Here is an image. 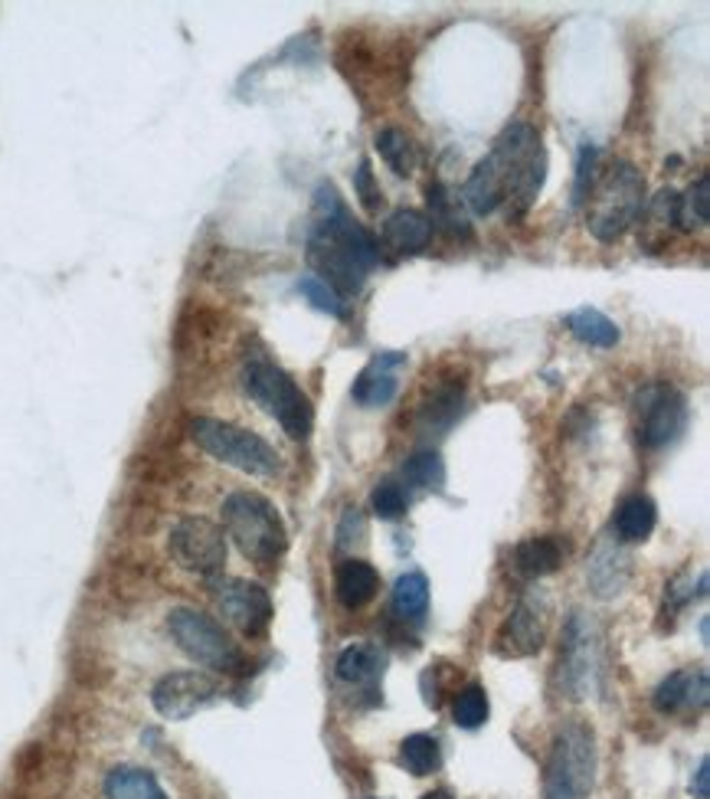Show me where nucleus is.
<instances>
[{"instance_id": "nucleus-36", "label": "nucleus", "mask_w": 710, "mask_h": 799, "mask_svg": "<svg viewBox=\"0 0 710 799\" xmlns=\"http://www.w3.org/2000/svg\"><path fill=\"white\" fill-rule=\"evenodd\" d=\"M370 508L380 522H396L400 515H406V495L396 482H380L370 495Z\"/></svg>"}, {"instance_id": "nucleus-17", "label": "nucleus", "mask_w": 710, "mask_h": 799, "mask_svg": "<svg viewBox=\"0 0 710 799\" xmlns=\"http://www.w3.org/2000/svg\"><path fill=\"white\" fill-rule=\"evenodd\" d=\"M710 682L708 669L701 665H691V669H681L675 675H668L658 688H655V698L651 705L661 714H695L708 705Z\"/></svg>"}, {"instance_id": "nucleus-1", "label": "nucleus", "mask_w": 710, "mask_h": 799, "mask_svg": "<svg viewBox=\"0 0 710 799\" xmlns=\"http://www.w3.org/2000/svg\"><path fill=\"white\" fill-rule=\"evenodd\" d=\"M547 180V148L528 122H511L491 151L475 165L465 180V203L475 217H491L505 210L521 220L543 190Z\"/></svg>"}, {"instance_id": "nucleus-19", "label": "nucleus", "mask_w": 710, "mask_h": 799, "mask_svg": "<svg viewBox=\"0 0 710 799\" xmlns=\"http://www.w3.org/2000/svg\"><path fill=\"white\" fill-rule=\"evenodd\" d=\"M678 190H661V193H655L648 203H645V220H642V236H638V246L645 250V253H661L671 240H675V233L681 230V220H678Z\"/></svg>"}, {"instance_id": "nucleus-22", "label": "nucleus", "mask_w": 710, "mask_h": 799, "mask_svg": "<svg viewBox=\"0 0 710 799\" xmlns=\"http://www.w3.org/2000/svg\"><path fill=\"white\" fill-rule=\"evenodd\" d=\"M383 665H386V659H383V652H380L377 645L354 642V645H348V649L338 655L335 672H338V679L348 682V685L377 688V682L383 679Z\"/></svg>"}, {"instance_id": "nucleus-3", "label": "nucleus", "mask_w": 710, "mask_h": 799, "mask_svg": "<svg viewBox=\"0 0 710 799\" xmlns=\"http://www.w3.org/2000/svg\"><path fill=\"white\" fill-rule=\"evenodd\" d=\"M240 380L250 400H256L292 440H308L315 427V407L288 370H282L266 351H250L243 357Z\"/></svg>"}, {"instance_id": "nucleus-30", "label": "nucleus", "mask_w": 710, "mask_h": 799, "mask_svg": "<svg viewBox=\"0 0 710 799\" xmlns=\"http://www.w3.org/2000/svg\"><path fill=\"white\" fill-rule=\"evenodd\" d=\"M430 610V580L423 574H403L393 587V613L400 620H423Z\"/></svg>"}, {"instance_id": "nucleus-2", "label": "nucleus", "mask_w": 710, "mask_h": 799, "mask_svg": "<svg viewBox=\"0 0 710 799\" xmlns=\"http://www.w3.org/2000/svg\"><path fill=\"white\" fill-rule=\"evenodd\" d=\"M308 263L338 295H354L380 263L377 236L357 223L331 180L315 187V220L308 230Z\"/></svg>"}, {"instance_id": "nucleus-39", "label": "nucleus", "mask_w": 710, "mask_h": 799, "mask_svg": "<svg viewBox=\"0 0 710 799\" xmlns=\"http://www.w3.org/2000/svg\"><path fill=\"white\" fill-rule=\"evenodd\" d=\"M363 515L357 512V508H348L345 512V518H341V528H338V547H351L354 540L363 537Z\"/></svg>"}, {"instance_id": "nucleus-37", "label": "nucleus", "mask_w": 710, "mask_h": 799, "mask_svg": "<svg viewBox=\"0 0 710 799\" xmlns=\"http://www.w3.org/2000/svg\"><path fill=\"white\" fill-rule=\"evenodd\" d=\"M596 161H600V148L583 141L580 155H576V178H573V207H583L590 197V187L596 180Z\"/></svg>"}, {"instance_id": "nucleus-8", "label": "nucleus", "mask_w": 710, "mask_h": 799, "mask_svg": "<svg viewBox=\"0 0 710 799\" xmlns=\"http://www.w3.org/2000/svg\"><path fill=\"white\" fill-rule=\"evenodd\" d=\"M168 629L180 645V652H187L193 662H200L206 669H216V672H226V675L243 672L246 659H243L240 645L223 632V625L213 617H206L200 610H190V607H180L168 617Z\"/></svg>"}, {"instance_id": "nucleus-20", "label": "nucleus", "mask_w": 710, "mask_h": 799, "mask_svg": "<svg viewBox=\"0 0 710 799\" xmlns=\"http://www.w3.org/2000/svg\"><path fill=\"white\" fill-rule=\"evenodd\" d=\"M465 407V380L448 377L430 390V397L420 407V430L423 433H445Z\"/></svg>"}, {"instance_id": "nucleus-7", "label": "nucleus", "mask_w": 710, "mask_h": 799, "mask_svg": "<svg viewBox=\"0 0 710 799\" xmlns=\"http://www.w3.org/2000/svg\"><path fill=\"white\" fill-rule=\"evenodd\" d=\"M190 440L200 445L206 455L220 459L223 465H233L246 475L272 479L282 469V459L272 445L243 427L213 420V417H193L190 420Z\"/></svg>"}, {"instance_id": "nucleus-38", "label": "nucleus", "mask_w": 710, "mask_h": 799, "mask_svg": "<svg viewBox=\"0 0 710 799\" xmlns=\"http://www.w3.org/2000/svg\"><path fill=\"white\" fill-rule=\"evenodd\" d=\"M354 193L360 197V203H363V210H367V213H377V210L383 207V190H380V183H377V178H373L370 161H360V168H357Z\"/></svg>"}, {"instance_id": "nucleus-6", "label": "nucleus", "mask_w": 710, "mask_h": 799, "mask_svg": "<svg viewBox=\"0 0 710 799\" xmlns=\"http://www.w3.org/2000/svg\"><path fill=\"white\" fill-rule=\"evenodd\" d=\"M596 780V734L583 721L560 727L550 747L543 799H590Z\"/></svg>"}, {"instance_id": "nucleus-32", "label": "nucleus", "mask_w": 710, "mask_h": 799, "mask_svg": "<svg viewBox=\"0 0 710 799\" xmlns=\"http://www.w3.org/2000/svg\"><path fill=\"white\" fill-rule=\"evenodd\" d=\"M403 475H406V482L416 485V488H436V492H439L445 485L443 455H439L436 449H420V452H413V455L406 459Z\"/></svg>"}, {"instance_id": "nucleus-5", "label": "nucleus", "mask_w": 710, "mask_h": 799, "mask_svg": "<svg viewBox=\"0 0 710 799\" xmlns=\"http://www.w3.org/2000/svg\"><path fill=\"white\" fill-rule=\"evenodd\" d=\"M223 534L233 537L240 554L259 567L278 564L288 547V532L278 508L259 492H233L223 502Z\"/></svg>"}, {"instance_id": "nucleus-41", "label": "nucleus", "mask_w": 710, "mask_h": 799, "mask_svg": "<svg viewBox=\"0 0 710 799\" xmlns=\"http://www.w3.org/2000/svg\"><path fill=\"white\" fill-rule=\"evenodd\" d=\"M423 799H452V793H445V790H433V793H426Z\"/></svg>"}, {"instance_id": "nucleus-27", "label": "nucleus", "mask_w": 710, "mask_h": 799, "mask_svg": "<svg viewBox=\"0 0 710 799\" xmlns=\"http://www.w3.org/2000/svg\"><path fill=\"white\" fill-rule=\"evenodd\" d=\"M625 580H628V560L610 544L596 547V554L590 560V584H593V590L600 597H613V593H619L622 587H625Z\"/></svg>"}, {"instance_id": "nucleus-21", "label": "nucleus", "mask_w": 710, "mask_h": 799, "mask_svg": "<svg viewBox=\"0 0 710 799\" xmlns=\"http://www.w3.org/2000/svg\"><path fill=\"white\" fill-rule=\"evenodd\" d=\"M377 590H380V574H377V567L373 564H367V560H345L341 567H338V574H335V593H338V600H341V607H348V610H360V607H367L373 597H377Z\"/></svg>"}, {"instance_id": "nucleus-13", "label": "nucleus", "mask_w": 710, "mask_h": 799, "mask_svg": "<svg viewBox=\"0 0 710 799\" xmlns=\"http://www.w3.org/2000/svg\"><path fill=\"white\" fill-rule=\"evenodd\" d=\"M210 590H213L220 613L243 635H250V639L266 635L268 622H272V600H268L266 587L240 580V577H216V580H210Z\"/></svg>"}, {"instance_id": "nucleus-14", "label": "nucleus", "mask_w": 710, "mask_h": 799, "mask_svg": "<svg viewBox=\"0 0 710 799\" xmlns=\"http://www.w3.org/2000/svg\"><path fill=\"white\" fill-rule=\"evenodd\" d=\"M547 617H550V603L540 590L521 597L515 613L501 622L495 635V652L505 659H528L533 652H540L547 639Z\"/></svg>"}, {"instance_id": "nucleus-10", "label": "nucleus", "mask_w": 710, "mask_h": 799, "mask_svg": "<svg viewBox=\"0 0 710 799\" xmlns=\"http://www.w3.org/2000/svg\"><path fill=\"white\" fill-rule=\"evenodd\" d=\"M635 417L642 449H665L688 430V397L671 383H651L638 393Z\"/></svg>"}, {"instance_id": "nucleus-26", "label": "nucleus", "mask_w": 710, "mask_h": 799, "mask_svg": "<svg viewBox=\"0 0 710 799\" xmlns=\"http://www.w3.org/2000/svg\"><path fill=\"white\" fill-rule=\"evenodd\" d=\"M377 151H380V158L390 165V171L393 175H400V178H410L413 171H416V165H420V148H416V141L403 132V128H383V132H377Z\"/></svg>"}, {"instance_id": "nucleus-9", "label": "nucleus", "mask_w": 710, "mask_h": 799, "mask_svg": "<svg viewBox=\"0 0 710 799\" xmlns=\"http://www.w3.org/2000/svg\"><path fill=\"white\" fill-rule=\"evenodd\" d=\"M560 655V685L570 698H590L603 682V639L596 622L583 613H573L563 635Z\"/></svg>"}, {"instance_id": "nucleus-15", "label": "nucleus", "mask_w": 710, "mask_h": 799, "mask_svg": "<svg viewBox=\"0 0 710 799\" xmlns=\"http://www.w3.org/2000/svg\"><path fill=\"white\" fill-rule=\"evenodd\" d=\"M220 698V685L203 672H171L151 688V705L165 721H187Z\"/></svg>"}, {"instance_id": "nucleus-11", "label": "nucleus", "mask_w": 710, "mask_h": 799, "mask_svg": "<svg viewBox=\"0 0 710 799\" xmlns=\"http://www.w3.org/2000/svg\"><path fill=\"white\" fill-rule=\"evenodd\" d=\"M338 70L345 80L357 90V95L367 102V95H386L400 90L403 83V63L393 60L390 53L377 56V46H370L363 36H348L338 46Z\"/></svg>"}, {"instance_id": "nucleus-31", "label": "nucleus", "mask_w": 710, "mask_h": 799, "mask_svg": "<svg viewBox=\"0 0 710 799\" xmlns=\"http://www.w3.org/2000/svg\"><path fill=\"white\" fill-rule=\"evenodd\" d=\"M400 764L413 774V777H430L439 770L443 764V750L439 740L433 734H410L400 744Z\"/></svg>"}, {"instance_id": "nucleus-4", "label": "nucleus", "mask_w": 710, "mask_h": 799, "mask_svg": "<svg viewBox=\"0 0 710 799\" xmlns=\"http://www.w3.org/2000/svg\"><path fill=\"white\" fill-rule=\"evenodd\" d=\"M586 200V230L600 243H619L645 210V178L635 165L616 161L603 178L593 180Z\"/></svg>"}, {"instance_id": "nucleus-18", "label": "nucleus", "mask_w": 710, "mask_h": 799, "mask_svg": "<svg viewBox=\"0 0 710 799\" xmlns=\"http://www.w3.org/2000/svg\"><path fill=\"white\" fill-rule=\"evenodd\" d=\"M433 223L426 213L420 210H393L383 223V233L377 243H383V250H390L393 256H420L430 243H433Z\"/></svg>"}, {"instance_id": "nucleus-16", "label": "nucleus", "mask_w": 710, "mask_h": 799, "mask_svg": "<svg viewBox=\"0 0 710 799\" xmlns=\"http://www.w3.org/2000/svg\"><path fill=\"white\" fill-rule=\"evenodd\" d=\"M406 364H410V357L403 351H377L367 360V367L357 374L351 397L367 410L386 407L400 390V374H403Z\"/></svg>"}, {"instance_id": "nucleus-35", "label": "nucleus", "mask_w": 710, "mask_h": 799, "mask_svg": "<svg viewBox=\"0 0 710 799\" xmlns=\"http://www.w3.org/2000/svg\"><path fill=\"white\" fill-rule=\"evenodd\" d=\"M295 288H298V295H301L305 302H311V308H318V312H325V315H331V318H348L345 298H341L328 282H321L318 275H301Z\"/></svg>"}, {"instance_id": "nucleus-23", "label": "nucleus", "mask_w": 710, "mask_h": 799, "mask_svg": "<svg viewBox=\"0 0 710 799\" xmlns=\"http://www.w3.org/2000/svg\"><path fill=\"white\" fill-rule=\"evenodd\" d=\"M563 554H566V547L560 544V537H553V534H543V537H528V540H521L518 547H515V570L521 574V577H547V574H553L560 564H563Z\"/></svg>"}, {"instance_id": "nucleus-33", "label": "nucleus", "mask_w": 710, "mask_h": 799, "mask_svg": "<svg viewBox=\"0 0 710 799\" xmlns=\"http://www.w3.org/2000/svg\"><path fill=\"white\" fill-rule=\"evenodd\" d=\"M708 217H710V178L708 175H701V178L685 190V197H678V220H681V230H695V227L701 230V227H708Z\"/></svg>"}, {"instance_id": "nucleus-34", "label": "nucleus", "mask_w": 710, "mask_h": 799, "mask_svg": "<svg viewBox=\"0 0 710 799\" xmlns=\"http://www.w3.org/2000/svg\"><path fill=\"white\" fill-rule=\"evenodd\" d=\"M488 695H485V688L481 685H465L458 695H455V702H452V717H455V724L458 727H465V730H475V727H481L485 721H488Z\"/></svg>"}, {"instance_id": "nucleus-24", "label": "nucleus", "mask_w": 710, "mask_h": 799, "mask_svg": "<svg viewBox=\"0 0 710 799\" xmlns=\"http://www.w3.org/2000/svg\"><path fill=\"white\" fill-rule=\"evenodd\" d=\"M566 328L580 345H590V348H616L622 338L619 325L610 315H603L600 308H590V305L573 308L566 315Z\"/></svg>"}, {"instance_id": "nucleus-29", "label": "nucleus", "mask_w": 710, "mask_h": 799, "mask_svg": "<svg viewBox=\"0 0 710 799\" xmlns=\"http://www.w3.org/2000/svg\"><path fill=\"white\" fill-rule=\"evenodd\" d=\"M426 200H430V223H433V230L443 227L448 236H462V240L471 236V227H468L465 213L458 210V197H452V190L445 183H430Z\"/></svg>"}, {"instance_id": "nucleus-28", "label": "nucleus", "mask_w": 710, "mask_h": 799, "mask_svg": "<svg viewBox=\"0 0 710 799\" xmlns=\"http://www.w3.org/2000/svg\"><path fill=\"white\" fill-rule=\"evenodd\" d=\"M105 797L108 799H168L158 780L148 770L138 767H118L105 777Z\"/></svg>"}, {"instance_id": "nucleus-40", "label": "nucleus", "mask_w": 710, "mask_h": 799, "mask_svg": "<svg viewBox=\"0 0 710 799\" xmlns=\"http://www.w3.org/2000/svg\"><path fill=\"white\" fill-rule=\"evenodd\" d=\"M691 793H695L698 799H710V760L708 757L698 764V774H695V780H691Z\"/></svg>"}, {"instance_id": "nucleus-25", "label": "nucleus", "mask_w": 710, "mask_h": 799, "mask_svg": "<svg viewBox=\"0 0 710 799\" xmlns=\"http://www.w3.org/2000/svg\"><path fill=\"white\" fill-rule=\"evenodd\" d=\"M658 508L648 495H628L616 508V534L625 544H638L655 532Z\"/></svg>"}, {"instance_id": "nucleus-12", "label": "nucleus", "mask_w": 710, "mask_h": 799, "mask_svg": "<svg viewBox=\"0 0 710 799\" xmlns=\"http://www.w3.org/2000/svg\"><path fill=\"white\" fill-rule=\"evenodd\" d=\"M171 557L190 574L216 577L226 564V534L210 518H183L171 532Z\"/></svg>"}]
</instances>
